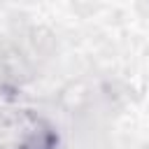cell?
Here are the masks:
<instances>
[{"label":"cell","instance_id":"cell-1","mask_svg":"<svg viewBox=\"0 0 149 149\" xmlns=\"http://www.w3.org/2000/svg\"><path fill=\"white\" fill-rule=\"evenodd\" d=\"M0 149H58V133L42 114L19 109L0 126Z\"/></svg>","mask_w":149,"mask_h":149}]
</instances>
